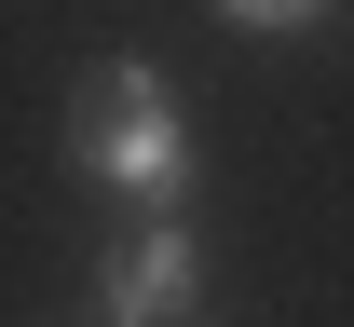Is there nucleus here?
Instances as JSON below:
<instances>
[{"mask_svg":"<svg viewBox=\"0 0 354 327\" xmlns=\"http://www.w3.org/2000/svg\"><path fill=\"white\" fill-rule=\"evenodd\" d=\"M68 164H82L95 191H123L136 218H191V109L164 95V68L150 55H95V95L82 123H68Z\"/></svg>","mask_w":354,"mask_h":327,"instance_id":"nucleus-1","label":"nucleus"},{"mask_svg":"<svg viewBox=\"0 0 354 327\" xmlns=\"http://www.w3.org/2000/svg\"><path fill=\"white\" fill-rule=\"evenodd\" d=\"M218 14H232V28H245V41H300V28H313V14H327V0H218Z\"/></svg>","mask_w":354,"mask_h":327,"instance_id":"nucleus-3","label":"nucleus"},{"mask_svg":"<svg viewBox=\"0 0 354 327\" xmlns=\"http://www.w3.org/2000/svg\"><path fill=\"white\" fill-rule=\"evenodd\" d=\"M205 300V245H191V218H136L123 245H109V273H95V314L109 327H177Z\"/></svg>","mask_w":354,"mask_h":327,"instance_id":"nucleus-2","label":"nucleus"}]
</instances>
